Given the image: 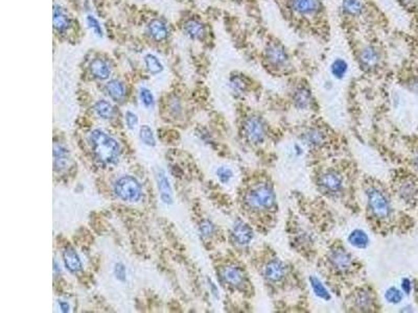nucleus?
Segmentation results:
<instances>
[{
	"instance_id": "nucleus-39",
	"label": "nucleus",
	"mask_w": 418,
	"mask_h": 313,
	"mask_svg": "<svg viewBox=\"0 0 418 313\" xmlns=\"http://www.w3.org/2000/svg\"><path fill=\"white\" fill-rule=\"evenodd\" d=\"M125 122H126V125H128V127L130 128V130H134V128L136 127V125L138 124V118H137L136 114H134L130 111L126 112L125 113Z\"/></svg>"
},
{
	"instance_id": "nucleus-18",
	"label": "nucleus",
	"mask_w": 418,
	"mask_h": 313,
	"mask_svg": "<svg viewBox=\"0 0 418 313\" xmlns=\"http://www.w3.org/2000/svg\"><path fill=\"white\" fill-rule=\"evenodd\" d=\"M222 278L227 284L235 287L242 285L244 282L243 272L239 267L233 265H229L223 269Z\"/></svg>"
},
{
	"instance_id": "nucleus-11",
	"label": "nucleus",
	"mask_w": 418,
	"mask_h": 313,
	"mask_svg": "<svg viewBox=\"0 0 418 313\" xmlns=\"http://www.w3.org/2000/svg\"><path fill=\"white\" fill-rule=\"evenodd\" d=\"M232 236L234 240L241 246H248L253 240V231L243 220H236L232 228Z\"/></svg>"
},
{
	"instance_id": "nucleus-34",
	"label": "nucleus",
	"mask_w": 418,
	"mask_h": 313,
	"mask_svg": "<svg viewBox=\"0 0 418 313\" xmlns=\"http://www.w3.org/2000/svg\"><path fill=\"white\" fill-rule=\"evenodd\" d=\"M403 292L396 287H390L385 292V299L390 304H398L403 300Z\"/></svg>"
},
{
	"instance_id": "nucleus-13",
	"label": "nucleus",
	"mask_w": 418,
	"mask_h": 313,
	"mask_svg": "<svg viewBox=\"0 0 418 313\" xmlns=\"http://www.w3.org/2000/svg\"><path fill=\"white\" fill-rule=\"evenodd\" d=\"M157 179V186L161 200L167 205L173 204V190L171 187L170 181L163 170H158L156 175Z\"/></svg>"
},
{
	"instance_id": "nucleus-26",
	"label": "nucleus",
	"mask_w": 418,
	"mask_h": 313,
	"mask_svg": "<svg viewBox=\"0 0 418 313\" xmlns=\"http://www.w3.org/2000/svg\"><path fill=\"white\" fill-rule=\"evenodd\" d=\"M373 299L371 297V293L367 290H361L357 293L355 298V305L361 311H368L372 308Z\"/></svg>"
},
{
	"instance_id": "nucleus-45",
	"label": "nucleus",
	"mask_w": 418,
	"mask_h": 313,
	"mask_svg": "<svg viewBox=\"0 0 418 313\" xmlns=\"http://www.w3.org/2000/svg\"><path fill=\"white\" fill-rule=\"evenodd\" d=\"M415 164H416V166H417V168H418V155H417V157H416V159H415Z\"/></svg>"
},
{
	"instance_id": "nucleus-32",
	"label": "nucleus",
	"mask_w": 418,
	"mask_h": 313,
	"mask_svg": "<svg viewBox=\"0 0 418 313\" xmlns=\"http://www.w3.org/2000/svg\"><path fill=\"white\" fill-rule=\"evenodd\" d=\"M139 137L142 143L149 146H155L156 140L153 134V131L151 130V127L148 125H142L139 130Z\"/></svg>"
},
{
	"instance_id": "nucleus-16",
	"label": "nucleus",
	"mask_w": 418,
	"mask_h": 313,
	"mask_svg": "<svg viewBox=\"0 0 418 313\" xmlns=\"http://www.w3.org/2000/svg\"><path fill=\"white\" fill-rule=\"evenodd\" d=\"M89 71L91 76L100 81L108 80L111 76V68L109 64L101 58L93 59L89 64Z\"/></svg>"
},
{
	"instance_id": "nucleus-43",
	"label": "nucleus",
	"mask_w": 418,
	"mask_h": 313,
	"mask_svg": "<svg viewBox=\"0 0 418 313\" xmlns=\"http://www.w3.org/2000/svg\"><path fill=\"white\" fill-rule=\"evenodd\" d=\"M209 287H210V289H211V291H212V293H213V296H214V297H217V296H219V293H217V292H219V291H217V288L215 287V285H214L211 281H209Z\"/></svg>"
},
{
	"instance_id": "nucleus-25",
	"label": "nucleus",
	"mask_w": 418,
	"mask_h": 313,
	"mask_svg": "<svg viewBox=\"0 0 418 313\" xmlns=\"http://www.w3.org/2000/svg\"><path fill=\"white\" fill-rule=\"evenodd\" d=\"M143 62H144L145 68H147V70H148V72L150 73V75L157 76L163 71V69H165V66H163V64L161 63L159 58L156 57L155 54H153V53H148L147 56L144 57Z\"/></svg>"
},
{
	"instance_id": "nucleus-6",
	"label": "nucleus",
	"mask_w": 418,
	"mask_h": 313,
	"mask_svg": "<svg viewBox=\"0 0 418 313\" xmlns=\"http://www.w3.org/2000/svg\"><path fill=\"white\" fill-rule=\"evenodd\" d=\"M265 60L267 64L274 69H282L288 64V56L284 47L277 43L271 42L265 50Z\"/></svg>"
},
{
	"instance_id": "nucleus-42",
	"label": "nucleus",
	"mask_w": 418,
	"mask_h": 313,
	"mask_svg": "<svg viewBox=\"0 0 418 313\" xmlns=\"http://www.w3.org/2000/svg\"><path fill=\"white\" fill-rule=\"evenodd\" d=\"M59 306H60V308H61V310H62L63 312H68V311H69V305H68L66 302L60 301V302H59Z\"/></svg>"
},
{
	"instance_id": "nucleus-19",
	"label": "nucleus",
	"mask_w": 418,
	"mask_h": 313,
	"mask_svg": "<svg viewBox=\"0 0 418 313\" xmlns=\"http://www.w3.org/2000/svg\"><path fill=\"white\" fill-rule=\"evenodd\" d=\"M63 260L66 268L71 272H78L82 269V261L78 253L72 248H66L63 252Z\"/></svg>"
},
{
	"instance_id": "nucleus-24",
	"label": "nucleus",
	"mask_w": 418,
	"mask_h": 313,
	"mask_svg": "<svg viewBox=\"0 0 418 313\" xmlns=\"http://www.w3.org/2000/svg\"><path fill=\"white\" fill-rule=\"evenodd\" d=\"M348 241L357 249H365L369 245V237L364 231L358 229L349 234Z\"/></svg>"
},
{
	"instance_id": "nucleus-7",
	"label": "nucleus",
	"mask_w": 418,
	"mask_h": 313,
	"mask_svg": "<svg viewBox=\"0 0 418 313\" xmlns=\"http://www.w3.org/2000/svg\"><path fill=\"white\" fill-rule=\"evenodd\" d=\"M290 7L300 17H312L321 9L320 0H290Z\"/></svg>"
},
{
	"instance_id": "nucleus-9",
	"label": "nucleus",
	"mask_w": 418,
	"mask_h": 313,
	"mask_svg": "<svg viewBox=\"0 0 418 313\" xmlns=\"http://www.w3.org/2000/svg\"><path fill=\"white\" fill-rule=\"evenodd\" d=\"M145 32L150 37V38L154 41L161 42L163 40H166L170 30L168 24L161 20V19H152L145 27Z\"/></svg>"
},
{
	"instance_id": "nucleus-28",
	"label": "nucleus",
	"mask_w": 418,
	"mask_h": 313,
	"mask_svg": "<svg viewBox=\"0 0 418 313\" xmlns=\"http://www.w3.org/2000/svg\"><path fill=\"white\" fill-rule=\"evenodd\" d=\"M94 111L99 117L104 119H109L113 116L112 105L105 99H101L94 105Z\"/></svg>"
},
{
	"instance_id": "nucleus-21",
	"label": "nucleus",
	"mask_w": 418,
	"mask_h": 313,
	"mask_svg": "<svg viewBox=\"0 0 418 313\" xmlns=\"http://www.w3.org/2000/svg\"><path fill=\"white\" fill-rule=\"evenodd\" d=\"M69 160V153L65 146L61 144H56L53 147V163L54 168L61 170L66 167Z\"/></svg>"
},
{
	"instance_id": "nucleus-3",
	"label": "nucleus",
	"mask_w": 418,
	"mask_h": 313,
	"mask_svg": "<svg viewBox=\"0 0 418 313\" xmlns=\"http://www.w3.org/2000/svg\"><path fill=\"white\" fill-rule=\"evenodd\" d=\"M367 204L372 215L378 219H385L391 215V202L385 192L378 188H369L366 192Z\"/></svg>"
},
{
	"instance_id": "nucleus-27",
	"label": "nucleus",
	"mask_w": 418,
	"mask_h": 313,
	"mask_svg": "<svg viewBox=\"0 0 418 313\" xmlns=\"http://www.w3.org/2000/svg\"><path fill=\"white\" fill-rule=\"evenodd\" d=\"M310 283H311V287L314 291V293L316 296L324 301H330L331 300V294L329 292V290L326 289V287L323 285V283L317 278L315 275H312L310 277Z\"/></svg>"
},
{
	"instance_id": "nucleus-5",
	"label": "nucleus",
	"mask_w": 418,
	"mask_h": 313,
	"mask_svg": "<svg viewBox=\"0 0 418 313\" xmlns=\"http://www.w3.org/2000/svg\"><path fill=\"white\" fill-rule=\"evenodd\" d=\"M244 133L251 143H262L267 135L266 123L259 116H249L244 122Z\"/></svg>"
},
{
	"instance_id": "nucleus-15",
	"label": "nucleus",
	"mask_w": 418,
	"mask_h": 313,
	"mask_svg": "<svg viewBox=\"0 0 418 313\" xmlns=\"http://www.w3.org/2000/svg\"><path fill=\"white\" fill-rule=\"evenodd\" d=\"M359 59L363 67L367 69H373L378 65L380 56L378 50L375 47L368 45L360 51Z\"/></svg>"
},
{
	"instance_id": "nucleus-23",
	"label": "nucleus",
	"mask_w": 418,
	"mask_h": 313,
	"mask_svg": "<svg viewBox=\"0 0 418 313\" xmlns=\"http://www.w3.org/2000/svg\"><path fill=\"white\" fill-rule=\"evenodd\" d=\"M106 91L108 95L115 101H119L123 98L125 94V89L123 84L118 80H112L106 85Z\"/></svg>"
},
{
	"instance_id": "nucleus-1",
	"label": "nucleus",
	"mask_w": 418,
	"mask_h": 313,
	"mask_svg": "<svg viewBox=\"0 0 418 313\" xmlns=\"http://www.w3.org/2000/svg\"><path fill=\"white\" fill-rule=\"evenodd\" d=\"M94 156L104 164L117 162L120 154L118 143L108 134L101 130H94L89 136Z\"/></svg>"
},
{
	"instance_id": "nucleus-31",
	"label": "nucleus",
	"mask_w": 418,
	"mask_h": 313,
	"mask_svg": "<svg viewBox=\"0 0 418 313\" xmlns=\"http://www.w3.org/2000/svg\"><path fill=\"white\" fill-rule=\"evenodd\" d=\"M86 22H87V25L90 28V30H91L97 37H99V38H103V36H104L103 27H102L99 19L94 15H91V14L88 15L86 17Z\"/></svg>"
},
{
	"instance_id": "nucleus-17",
	"label": "nucleus",
	"mask_w": 418,
	"mask_h": 313,
	"mask_svg": "<svg viewBox=\"0 0 418 313\" xmlns=\"http://www.w3.org/2000/svg\"><path fill=\"white\" fill-rule=\"evenodd\" d=\"M184 32L191 40H202L206 34L205 25L197 19H190L184 24Z\"/></svg>"
},
{
	"instance_id": "nucleus-22",
	"label": "nucleus",
	"mask_w": 418,
	"mask_h": 313,
	"mask_svg": "<svg viewBox=\"0 0 418 313\" xmlns=\"http://www.w3.org/2000/svg\"><path fill=\"white\" fill-rule=\"evenodd\" d=\"M342 10L345 14L351 17H357L365 11L364 0H341Z\"/></svg>"
},
{
	"instance_id": "nucleus-8",
	"label": "nucleus",
	"mask_w": 418,
	"mask_h": 313,
	"mask_svg": "<svg viewBox=\"0 0 418 313\" xmlns=\"http://www.w3.org/2000/svg\"><path fill=\"white\" fill-rule=\"evenodd\" d=\"M320 186L321 188L329 193L340 192L343 186L342 177L335 170H329L324 172L320 178Z\"/></svg>"
},
{
	"instance_id": "nucleus-29",
	"label": "nucleus",
	"mask_w": 418,
	"mask_h": 313,
	"mask_svg": "<svg viewBox=\"0 0 418 313\" xmlns=\"http://www.w3.org/2000/svg\"><path fill=\"white\" fill-rule=\"evenodd\" d=\"M325 139L324 133L318 128H312V130H308L304 134V141L306 144L312 145V146H318L323 143Z\"/></svg>"
},
{
	"instance_id": "nucleus-2",
	"label": "nucleus",
	"mask_w": 418,
	"mask_h": 313,
	"mask_svg": "<svg viewBox=\"0 0 418 313\" xmlns=\"http://www.w3.org/2000/svg\"><path fill=\"white\" fill-rule=\"evenodd\" d=\"M245 201L247 206L253 210L270 209L275 202L274 189L268 183H260L247 192Z\"/></svg>"
},
{
	"instance_id": "nucleus-30",
	"label": "nucleus",
	"mask_w": 418,
	"mask_h": 313,
	"mask_svg": "<svg viewBox=\"0 0 418 313\" xmlns=\"http://www.w3.org/2000/svg\"><path fill=\"white\" fill-rule=\"evenodd\" d=\"M347 70H348V64H347V62L344 61V60L341 59V58L336 59V60L333 62L332 66H331V71H332V73H333V76H334L336 79H338V80L343 79V78L345 77V75H346V73H347Z\"/></svg>"
},
{
	"instance_id": "nucleus-10",
	"label": "nucleus",
	"mask_w": 418,
	"mask_h": 313,
	"mask_svg": "<svg viewBox=\"0 0 418 313\" xmlns=\"http://www.w3.org/2000/svg\"><path fill=\"white\" fill-rule=\"evenodd\" d=\"M264 274H265V278L270 282H274V283L279 282L285 277L286 266L282 261L278 259L271 260L265 266Z\"/></svg>"
},
{
	"instance_id": "nucleus-40",
	"label": "nucleus",
	"mask_w": 418,
	"mask_h": 313,
	"mask_svg": "<svg viewBox=\"0 0 418 313\" xmlns=\"http://www.w3.org/2000/svg\"><path fill=\"white\" fill-rule=\"evenodd\" d=\"M114 274H115V277H116L119 281H124V280H125L126 272H125V267L123 266V264H121V263L115 264Z\"/></svg>"
},
{
	"instance_id": "nucleus-44",
	"label": "nucleus",
	"mask_w": 418,
	"mask_h": 313,
	"mask_svg": "<svg viewBox=\"0 0 418 313\" xmlns=\"http://www.w3.org/2000/svg\"><path fill=\"white\" fill-rule=\"evenodd\" d=\"M402 2L405 4V5H412V4H414L416 0H402Z\"/></svg>"
},
{
	"instance_id": "nucleus-35",
	"label": "nucleus",
	"mask_w": 418,
	"mask_h": 313,
	"mask_svg": "<svg viewBox=\"0 0 418 313\" xmlns=\"http://www.w3.org/2000/svg\"><path fill=\"white\" fill-rule=\"evenodd\" d=\"M139 97L142 102V105L147 108H152L155 103V98L154 95L151 92V90L147 88H141L139 91Z\"/></svg>"
},
{
	"instance_id": "nucleus-20",
	"label": "nucleus",
	"mask_w": 418,
	"mask_h": 313,
	"mask_svg": "<svg viewBox=\"0 0 418 313\" xmlns=\"http://www.w3.org/2000/svg\"><path fill=\"white\" fill-rule=\"evenodd\" d=\"M293 100L295 107L299 110H305L307 108H310V106L312 105L311 91L304 86L298 87L294 92Z\"/></svg>"
},
{
	"instance_id": "nucleus-41",
	"label": "nucleus",
	"mask_w": 418,
	"mask_h": 313,
	"mask_svg": "<svg viewBox=\"0 0 418 313\" xmlns=\"http://www.w3.org/2000/svg\"><path fill=\"white\" fill-rule=\"evenodd\" d=\"M402 289H403V291H404L405 293H407V294H409V293L411 292V290H412V284H411V281H410L408 278L403 279V281H402Z\"/></svg>"
},
{
	"instance_id": "nucleus-38",
	"label": "nucleus",
	"mask_w": 418,
	"mask_h": 313,
	"mask_svg": "<svg viewBox=\"0 0 418 313\" xmlns=\"http://www.w3.org/2000/svg\"><path fill=\"white\" fill-rule=\"evenodd\" d=\"M200 232L203 236H210L214 232V225L209 222V220H204V222L200 225Z\"/></svg>"
},
{
	"instance_id": "nucleus-36",
	"label": "nucleus",
	"mask_w": 418,
	"mask_h": 313,
	"mask_svg": "<svg viewBox=\"0 0 418 313\" xmlns=\"http://www.w3.org/2000/svg\"><path fill=\"white\" fill-rule=\"evenodd\" d=\"M230 86L235 93H244L247 87L245 81L240 77L232 78L230 81Z\"/></svg>"
},
{
	"instance_id": "nucleus-12",
	"label": "nucleus",
	"mask_w": 418,
	"mask_h": 313,
	"mask_svg": "<svg viewBox=\"0 0 418 313\" xmlns=\"http://www.w3.org/2000/svg\"><path fill=\"white\" fill-rule=\"evenodd\" d=\"M330 260L335 268L340 271H345L350 268L352 265L351 256L341 248H337L331 252Z\"/></svg>"
},
{
	"instance_id": "nucleus-37",
	"label": "nucleus",
	"mask_w": 418,
	"mask_h": 313,
	"mask_svg": "<svg viewBox=\"0 0 418 313\" xmlns=\"http://www.w3.org/2000/svg\"><path fill=\"white\" fill-rule=\"evenodd\" d=\"M216 176L223 184H226L230 181L233 173H232L231 169H229L227 167H220L219 169L216 170Z\"/></svg>"
},
{
	"instance_id": "nucleus-4",
	"label": "nucleus",
	"mask_w": 418,
	"mask_h": 313,
	"mask_svg": "<svg viewBox=\"0 0 418 313\" xmlns=\"http://www.w3.org/2000/svg\"><path fill=\"white\" fill-rule=\"evenodd\" d=\"M115 194L124 201H137L141 197V186L139 182L130 176L118 179L114 184Z\"/></svg>"
},
{
	"instance_id": "nucleus-33",
	"label": "nucleus",
	"mask_w": 418,
	"mask_h": 313,
	"mask_svg": "<svg viewBox=\"0 0 418 313\" xmlns=\"http://www.w3.org/2000/svg\"><path fill=\"white\" fill-rule=\"evenodd\" d=\"M415 193H416L415 185L413 182H410V181L405 182L401 186V188H399V194H401V196L405 200L413 199V197L415 196Z\"/></svg>"
},
{
	"instance_id": "nucleus-14",
	"label": "nucleus",
	"mask_w": 418,
	"mask_h": 313,
	"mask_svg": "<svg viewBox=\"0 0 418 313\" xmlns=\"http://www.w3.org/2000/svg\"><path fill=\"white\" fill-rule=\"evenodd\" d=\"M52 24H53V28L56 29L58 32L66 31L71 24L70 17L68 16L67 12L65 11L64 8H62L59 5L53 6Z\"/></svg>"
}]
</instances>
